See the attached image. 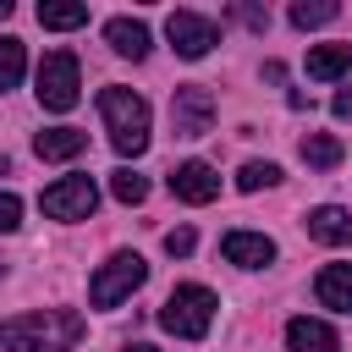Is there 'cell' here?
Here are the masks:
<instances>
[{"label": "cell", "mask_w": 352, "mask_h": 352, "mask_svg": "<svg viewBox=\"0 0 352 352\" xmlns=\"http://www.w3.org/2000/svg\"><path fill=\"white\" fill-rule=\"evenodd\" d=\"M82 341V314L77 308H38L0 319V352H72Z\"/></svg>", "instance_id": "obj_1"}, {"label": "cell", "mask_w": 352, "mask_h": 352, "mask_svg": "<svg viewBox=\"0 0 352 352\" xmlns=\"http://www.w3.org/2000/svg\"><path fill=\"white\" fill-rule=\"evenodd\" d=\"M99 116H104V132H110V143H116L121 160H132V154L148 148L154 116H148V99H143V94H132V88H104V94H99Z\"/></svg>", "instance_id": "obj_2"}, {"label": "cell", "mask_w": 352, "mask_h": 352, "mask_svg": "<svg viewBox=\"0 0 352 352\" xmlns=\"http://www.w3.org/2000/svg\"><path fill=\"white\" fill-rule=\"evenodd\" d=\"M214 308H220V297H214L209 286L187 280V286H176V292L165 297V308H160V324H165L170 336H182V341H198V336H209V324H214Z\"/></svg>", "instance_id": "obj_3"}, {"label": "cell", "mask_w": 352, "mask_h": 352, "mask_svg": "<svg viewBox=\"0 0 352 352\" xmlns=\"http://www.w3.org/2000/svg\"><path fill=\"white\" fill-rule=\"evenodd\" d=\"M143 280H148L143 253L121 248V253H110V258L94 270V280H88V302H94V308H116V302H126V297H132Z\"/></svg>", "instance_id": "obj_4"}, {"label": "cell", "mask_w": 352, "mask_h": 352, "mask_svg": "<svg viewBox=\"0 0 352 352\" xmlns=\"http://www.w3.org/2000/svg\"><path fill=\"white\" fill-rule=\"evenodd\" d=\"M38 88V104L44 110H55V116H66L77 99H82V72H77V55L72 50H50L44 60H38V77H33Z\"/></svg>", "instance_id": "obj_5"}, {"label": "cell", "mask_w": 352, "mask_h": 352, "mask_svg": "<svg viewBox=\"0 0 352 352\" xmlns=\"http://www.w3.org/2000/svg\"><path fill=\"white\" fill-rule=\"evenodd\" d=\"M165 38L182 60H204L214 44H220V22L204 16V11H170L165 16Z\"/></svg>", "instance_id": "obj_6"}, {"label": "cell", "mask_w": 352, "mask_h": 352, "mask_svg": "<svg viewBox=\"0 0 352 352\" xmlns=\"http://www.w3.org/2000/svg\"><path fill=\"white\" fill-rule=\"evenodd\" d=\"M94 204H99V187H94L88 176H60V182H50L44 198H38V209H44L50 220H88Z\"/></svg>", "instance_id": "obj_7"}, {"label": "cell", "mask_w": 352, "mask_h": 352, "mask_svg": "<svg viewBox=\"0 0 352 352\" xmlns=\"http://www.w3.org/2000/svg\"><path fill=\"white\" fill-rule=\"evenodd\" d=\"M170 126H176V138H204L214 126V94L198 88V82L176 88L170 94Z\"/></svg>", "instance_id": "obj_8"}, {"label": "cell", "mask_w": 352, "mask_h": 352, "mask_svg": "<svg viewBox=\"0 0 352 352\" xmlns=\"http://www.w3.org/2000/svg\"><path fill=\"white\" fill-rule=\"evenodd\" d=\"M220 253H226V264H236V270H264V264H275V242H270L264 231H226V236H220Z\"/></svg>", "instance_id": "obj_9"}, {"label": "cell", "mask_w": 352, "mask_h": 352, "mask_svg": "<svg viewBox=\"0 0 352 352\" xmlns=\"http://www.w3.org/2000/svg\"><path fill=\"white\" fill-rule=\"evenodd\" d=\"M170 192H176L182 204H209V198L220 192V176H214V165L187 160V165H176V170H170Z\"/></svg>", "instance_id": "obj_10"}, {"label": "cell", "mask_w": 352, "mask_h": 352, "mask_svg": "<svg viewBox=\"0 0 352 352\" xmlns=\"http://www.w3.org/2000/svg\"><path fill=\"white\" fill-rule=\"evenodd\" d=\"M308 236L314 242H324V248H346L352 242V214L346 209H336V204H319V209H308Z\"/></svg>", "instance_id": "obj_11"}, {"label": "cell", "mask_w": 352, "mask_h": 352, "mask_svg": "<svg viewBox=\"0 0 352 352\" xmlns=\"http://www.w3.org/2000/svg\"><path fill=\"white\" fill-rule=\"evenodd\" d=\"M286 352H341V341H336V330H330L324 319L297 314V319L286 324Z\"/></svg>", "instance_id": "obj_12"}, {"label": "cell", "mask_w": 352, "mask_h": 352, "mask_svg": "<svg viewBox=\"0 0 352 352\" xmlns=\"http://www.w3.org/2000/svg\"><path fill=\"white\" fill-rule=\"evenodd\" d=\"M104 38H110V50L126 55V60H143V55H148V22H138V16H110V22H104Z\"/></svg>", "instance_id": "obj_13"}, {"label": "cell", "mask_w": 352, "mask_h": 352, "mask_svg": "<svg viewBox=\"0 0 352 352\" xmlns=\"http://www.w3.org/2000/svg\"><path fill=\"white\" fill-rule=\"evenodd\" d=\"M314 297L336 314H352V264H324L314 280Z\"/></svg>", "instance_id": "obj_14"}, {"label": "cell", "mask_w": 352, "mask_h": 352, "mask_svg": "<svg viewBox=\"0 0 352 352\" xmlns=\"http://www.w3.org/2000/svg\"><path fill=\"white\" fill-rule=\"evenodd\" d=\"M33 148H38V160H77V154L88 148V132H77V126H50V132L33 138Z\"/></svg>", "instance_id": "obj_15"}, {"label": "cell", "mask_w": 352, "mask_h": 352, "mask_svg": "<svg viewBox=\"0 0 352 352\" xmlns=\"http://www.w3.org/2000/svg\"><path fill=\"white\" fill-rule=\"evenodd\" d=\"M346 66H352V44H319V50H308V77H319V82H336Z\"/></svg>", "instance_id": "obj_16"}, {"label": "cell", "mask_w": 352, "mask_h": 352, "mask_svg": "<svg viewBox=\"0 0 352 352\" xmlns=\"http://www.w3.org/2000/svg\"><path fill=\"white\" fill-rule=\"evenodd\" d=\"M38 22L55 28V33H72V28L88 22V6H77V0H38Z\"/></svg>", "instance_id": "obj_17"}, {"label": "cell", "mask_w": 352, "mask_h": 352, "mask_svg": "<svg viewBox=\"0 0 352 352\" xmlns=\"http://www.w3.org/2000/svg\"><path fill=\"white\" fill-rule=\"evenodd\" d=\"M302 160H308L314 170L341 165V138H330V132H308V138H302Z\"/></svg>", "instance_id": "obj_18"}, {"label": "cell", "mask_w": 352, "mask_h": 352, "mask_svg": "<svg viewBox=\"0 0 352 352\" xmlns=\"http://www.w3.org/2000/svg\"><path fill=\"white\" fill-rule=\"evenodd\" d=\"M28 72V55H22V38H0V94H11Z\"/></svg>", "instance_id": "obj_19"}, {"label": "cell", "mask_w": 352, "mask_h": 352, "mask_svg": "<svg viewBox=\"0 0 352 352\" xmlns=\"http://www.w3.org/2000/svg\"><path fill=\"white\" fill-rule=\"evenodd\" d=\"M336 11H341L336 0H297L292 6V28H302V33L308 28H324V22H336Z\"/></svg>", "instance_id": "obj_20"}, {"label": "cell", "mask_w": 352, "mask_h": 352, "mask_svg": "<svg viewBox=\"0 0 352 352\" xmlns=\"http://www.w3.org/2000/svg\"><path fill=\"white\" fill-rule=\"evenodd\" d=\"M110 192H116L121 204H143V198H148V176H138L132 165H121V170H110Z\"/></svg>", "instance_id": "obj_21"}, {"label": "cell", "mask_w": 352, "mask_h": 352, "mask_svg": "<svg viewBox=\"0 0 352 352\" xmlns=\"http://www.w3.org/2000/svg\"><path fill=\"white\" fill-rule=\"evenodd\" d=\"M275 182H280V165H270V160H248L236 170V187L242 192H258V187H275Z\"/></svg>", "instance_id": "obj_22"}, {"label": "cell", "mask_w": 352, "mask_h": 352, "mask_svg": "<svg viewBox=\"0 0 352 352\" xmlns=\"http://www.w3.org/2000/svg\"><path fill=\"white\" fill-rule=\"evenodd\" d=\"M198 248V236H192V226H176V231H165V253L170 258H187Z\"/></svg>", "instance_id": "obj_23"}, {"label": "cell", "mask_w": 352, "mask_h": 352, "mask_svg": "<svg viewBox=\"0 0 352 352\" xmlns=\"http://www.w3.org/2000/svg\"><path fill=\"white\" fill-rule=\"evenodd\" d=\"M16 226H22V198L0 187V236H6V231H16Z\"/></svg>", "instance_id": "obj_24"}, {"label": "cell", "mask_w": 352, "mask_h": 352, "mask_svg": "<svg viewBox=\"0 0 352 352\" xmlns=\"http://www.w3.org/2000/svg\"><path fill=\"white\" fill-rule=\"evenodd\" d=\"M330 110H336V121H352V88H341V94L330 99Z\"/></svg>", "instance_id": "obj_25"}, {"label": "cell", "mask_w": 352, "mask_h": 352, "mask_svg": "<svg viewBox=\"0 0 352 352\" xmlns=\"http://www.w3.org/2000/svg\"><path fill=\"white\" fill-rule=\"evenodd\" d=\"M11 11H16V6H11V0H0V22H6V16H11Z\"/></svg>", "instance_id": "obj_26"}, {"label": "cell", "mask_w": 352, "mask_h": 352, "mask_svg": "<svg viewBox=\"0 0 352 352\" xmlns=\"http://www.w3.org/2000/svg\"><path fill=\"white\" fill-rule=\"evenodd\" d=\"M126 352H160V346H126Z\"/></svg>", "instance_id": "obj_27"}, {"label": "cell", "mask_w": 352, "mask_h": 352, "mask_svg": "<svg viewBox=\"0 0 352 352\" xmlns=\"http://www.w3.org/2000/svg\"><path fill=\"white\" fill-rule=\"evenodd\" d=\"M0 275H6V258H0Z\"/></svg>", "instance_id": "obj_28"}]
</instances>
